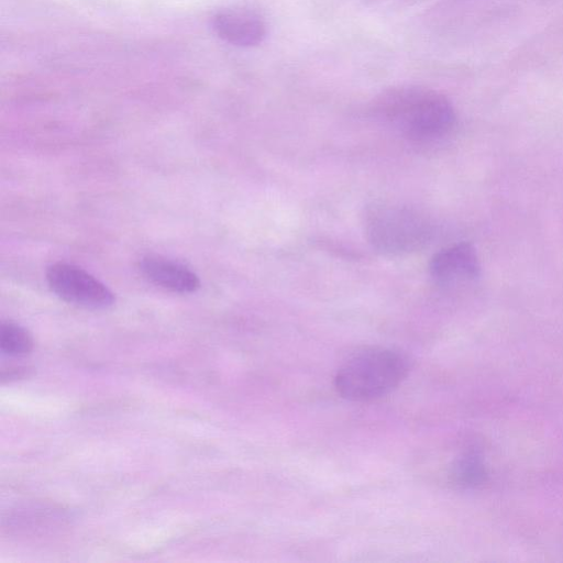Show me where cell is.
Returning a JSON list of instances; mask_svg holds the SVG:
<instances>
[{
	"label": "cell",
	"mask_w": 563,
	"mask_h": 563,
	"mask_svg": "<svg viewBox=\"0 0 563 563\" xmlns=\"http://www.w3.org/2000/svg\"><path fill=\"white\" fill-rule=\"evenodd\" d=\"M373 112L415 143H432L448 136L456 112L443 93L420 85H398L374 99Z\"/></svg>",
	"instance_id": "6da1fadb"
},
{
	"label": "cell",
	"mask_w": 563,
	"mask_h": 563,
	"mask_svg": "<svg viewBox=\"0 0 563 563\" xmlns=\"http://www.w3.org/2000/svg\"><path fill=\"white\" fill-rule=\"evenodd\" d=\"M365 232L377 252L397 256L421 250L431 240L433 228L419 210L393 202L373 203L365 214Z\"/></svg>",
	"instance_id": "3957f363"
},
{
	"label": "cell",
	"mask_w": 563,
	"mask_h": 563,
	"mask_svg": "<svg viewBox=\"0 0 563 563\" xmlns=\"http://www.w3.org/2000/svg\"><path fill=\"white\" fill-rule=\"evenodd\" d=\"M213 33L223 42L238 47H255L267 35V23L255 9L232 4L218 9L210 19Z\"/></svg>",
	"instance_id": "5b68a950"
},
{
	"label": "cell",
	"mask_w": 563,
	"mask_h": 563,
	"mask_svg": "<svg viewBox=\"0 0 563 563\" xmlns=\"http://www.w3.org/2000/svg\"><path fill=\"white\" fill-rule=\"evenodd\" d=\"M46 280L51 289L67 302L103 309L113 305V292L82 268L68 263H55L47 268Z\"/></svg>",
	"instance_id": "277c9868"
},
{
	"label": "cell",
	"mask_w": 563,
	"mask_h": 563,
	"mask_svg": "<svg viewBox=\"0 0 563 563\" xmlns=\"http://www.w3.org/2000/svg\"><path fill=\"white\" fill-rule=\"evenodd\" d=\"M429 269L438 284L453 286L478 277L481 265L473 245L460 242L435 253L430 261Z\"/></svg>",
	"instance_id": "8992f818"
},
{
	"label": "cell",
	"mask_w": 563,
	"mask_h": 563,
	"mask_svg": "<svg viewBox=\"0 0 563 563\" xmlns=\"http://www.w3.org/2000/svg\"><path fill=\"white\" fill-rule=\"evenodd\" d=\"M140 271L147 280L179 294L195 292L200 287L199 277L187 266L161 256H146Z\"/></svg>",
	"instance_id": "52a82bcc"
},
{
	"label": "cell",
	"mask_w": 563,
	"mask_h": 563,
	"mask_svg": "<svg viewBox=\"0 0 563 563\" xmlns=\"http://www.w3.org/2000/svg\"><path fill=\"white\" fill-rule=\"evenodd\" d=\"M409 371V358L402 352L385 346H368L342 363L334 376V387L346 400L371 401L396 389Z\"/></svg>",
	"instance_id": "7a4b0ae2"
},
{
	"label": "cell",
	"mask_w": 563,
	"mask_h": 563,
	"mask_svg": "<svg viewBox=\"0 0 563 563\" xmlns=\"http://www.w3.org/2000/svg\"><path fill=\"white\" fill-rule=\"evenodd\" d=\"M0 349L8 356H24L32 351L33 339L21 325L3 322L0 327Z\"/></svg>",
	"instance_id": "ba28073f"
}]
</instances>
